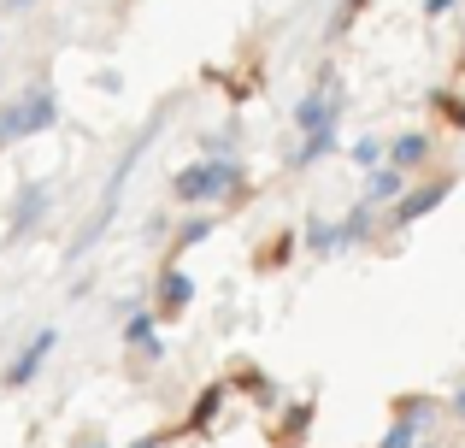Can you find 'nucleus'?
I'll return each mask as SVG.
<instances>
[{
    "label": "nucleus",
    "instance_id": "1",
    "mask_svg": "<svg viewBox=\"0 0 465 448\" xmlns=\"http://www.w3.org/2000/svg\"><path fill=\"white\" fill-rule=\"evenodd\" d=\"M236 189H242V160H230V154L194 160L171 177V195H177L183 207H213V201H230Z\"/></svg>",
    "mask_w": 465,
    "mask_h": 448
},
{
    "label": "nucleus",
    "instance_id": "2",
    "mask_svg": "<svg viewBox=\"0 0 465 448\" xmlns=\"http://www.w3.org/2000/svg\"><path fill=\"white\" fill-rule=\"evenodd\" d=\"M54 118H59V95L47 83H35L12 106H0V130L6 136H42V130H54Z\"/></svg>",
    "mask_w": 465,
    "mask_h": 448
},
{
    "label": "nucleus",
    "instance_id": "3",
    "mask_svg": "<svg viewBox=\"0 0 465 448\" xmlns=\"http://www.w3.org/2000/svg\"><path fill=\"white\" fill-rule=\"evenodd\" d=\"M54 348H59V331H54V324H47V331H35L30 343H24L18 354L6 360V372H0V390H30L35 372H42L47 360H54Z\"/></svg>",
    "mask_w": 465,
    "mask_h": 448
},
{
    "label": "nucleus",
    "instance_id": "4",
    "mask_svg": "<svg viewBox=\"0 0 465 448\" xmlns=\"http://www.w3.org/2000/svg\"><path fill=\"white\" fill-rule=\"evenodd\" d=\"M454 184H460V177H454V172H442V177H436V184H424V189H407V195H401V201H395V224H401V230H407V224H419V219H430V213H436V207H442V201H448V195H454Z\"/></svg>",
    "mask_w": 465,
    "mask_h": 448
},
{
    "label": "nucleus",
    "instance_id": "5",
    "mask_svg": "<svg viewBox=\"0 0 465 448\" xmlns=\"http://www.w3.org/2000/svg\"><path fill=\"white\" fill-rule=\"evenodd\" d=\"M153 313L159 319H183V313H189V301H194V277L183 272V265H165V272H159V284H153Z\"/></svg>",
    "mask_w": 465,
    "mask_h": 448
},
{
    "label": "nucleus",
    "instance_id": "6",
    "mask_svg": "<svg viewBox=\"0 0 465 448\" xmlns=\"http://www.w3.org/2000/svg\"><path fill=\"white\" fill-rule=\"evenodd\" d=\"M47 201H54V189H47L42 184V177H35V184H24L18 189V201H12V236H30V230H35V219H42V213H47Z\"/></svg>",
    "mask_w": 465,
    "mask_h": 448
},
{
    "label": "nucleus",
    "instance_id": "7",
    "mask_svg": "<svg viewBox=\"0 0 465 448\" xmlns=\"http://www.w3.org/2000/svg\"><path fill=\"white\" fill-rule=\"evenodd\" d=\"M430 154H436V142L424 136V130H407V136L389 142V165H395V172H424Z\"/></svg>",
    "mask_w": 465,
    "mask_h": 448
},
{
    "label": "nucleus",
    "instance_id": "8",
    "mask_svg": "<svg viewBox=\"0 0 465 448\" xmlns=\"http://www.w3.org/2000/svg\"><path fill=\"white\" fill-rule=\"evenodd\" d=\"M401 195H407V172H395V165H377V172L365 177V195H360V201L389 207V201H401Z\"/></svg>",
    "mask_w": 465,
    "mask_h": 448
},
{
    "label": "nucleus",
    "instance_id": "9",
    "mask_svg": "<svg viewBox=\"0 0 465 448\" xmlns=\"http://www.w3.org/2000/svg\"><path fill=\"white\" fill-rule=\"evenodd\" d=\"M124 343H130V354H142L153 366L165 348H159V331H153V313H130V324H124Z\"/></svg>",
    "mask_w": 465,
    "mask_h": 448
},
{
    "label": "nucleus",
    "instance_id": "10",
    "mask_svg": "<svg viewBox=\"0 0 465 448\" xmlns=\"http://www.w3.org/2000/svg\"><path fill=\"white\" fill-rule=\"evenodd\" d=\"M324 124H336V106H330L324 89H312L307 101L295 106V130H301V136H312V130H324Z\"/></svg>",
    "mask_w": 465,
    "mask_h": 448
},
{
    "label": "nucleus",
    "instance_id": "11",
    "mask_svg": "<svg viewBox=\"0 0 465 448\" xmlns=\"http://www.w3.org/2000/svg\"><path fill=\"white\" fill-rule=\"evenodd\" d=\"M307 248L324 254V260H330V254H341V248H348V230H341V219L336 224H330V219H312L307 224Z\"/></svg>",
    "mask_w": 465,
    "mask_h": 448
},
{
    "label": "nucleus",
    "instance_id": "12",
    "mask_svg": "<svg viewBox=\"0 0 465 448\" xmlns=\"http://www.w3.org/2000/svg\"><path fill=\"white\" fill-rule=\"evenodd\" d=\"M307 425H312V402H295L289 419L277 425V448H301V443H307Z\"/></svg>",
    "mask_w": 465,
    "mask_h": 448
},
{
    "label": "nucleus",
    "instance_id": "13",
    "mask_svg": "<svg viewBox=\"0 0 465 448\" xmlns=\"http://www.w3.org/2000/svg\"><path fill=\"white\" fill-rule=\"evenodd\" d=\"M324 154H336V124H324V130H312V136H301L295 165H318Z\"/></svg>",
    "mask_w": 465,
    "mask_h": 448
},
{
    "label": "nucleus",
    "instance_id": "14",
    "mask_svg": "<svg viewBox=\"0 0 465 448\" xmlns=\"http://www.w3.org/2000/svg\"><path fill=\"white\" fill-rule=\"evenodd\" d=\"M424 419H389V431H383V443L377 448H419V437H424Z\"/></svg>",
    "mask_w": 465,
    "mask_h": 448
},
{
    "label": "nucleus",
    "instance_id": "15",
    "mask_svg": "<svg viewBox=\"0 0 465 448\" xmlns=\"http://www.w3.org/2000/svg\"><path fill=\"white\" fill-rule=\"evenodd\" d=\"M371 201H353V213H348V219H341V230H348V248H360V242L365 236H371Z\"/></svg>",
    "mask_w": 465,
    "mask_h": 448
},
{
    "label": "nucleus",
    "instance_id": "16",
    "mask_svg": "<svg viewBox=\"0 0 465 448\" xmlns=\"http://www.w3.org/2000/svg\"><path fill=\"white\" fill-rule=\"evenodd\" d=\"M353 165H360V172H377V165H389V148L377 136H365V142H353V154H348Z\"/></svg>",
    "mask_w": 465,
    "mask_h": 448
},
{
    "label": "nucleus",
    "instance_id": "17",
    "mask_svg": "<svg viewBox=\"0 0 465 448\" xmlns=\"http://www.w3.org/2000/svg\"><path fill=\"white\" fill-rule=\"evenodd\" d=\"M395 419H424V425H430V419H436V402H430V395H401V402H395Z\"/></svg>",
    "mask_w": 465,
    "mask_h": 448
},
{
    "label": "nucleus",
    "instance_id": "18",
    "mask_svg": "<svg viewBox=\"0 0 465 448\" xmlns=\"http://www.w3.org/2000/svg\"><path fill=\"white\" fill-rule=\"evenodd\" d=\"M218 402H224V383H213V390L201 395V407H194V413H189V431H206V419L218 413Z\"/></svg>",
    "mask_w": 465,
    "mask_h": 448
},
{
    "label": "nucleus",
    "instance_id": "19",
    "mask_svg": "<svg viewBox=\"0 0 465 448\" xmlns=\"http://www.w3.org/2000/svg\"><path fill=\"white\" fill-rule=\"evenodd\" d=\"M430 101H436V106H442V118H448V124H454V130H465V101H460V95H448V89H436V95H430Z\"/></svg>",
    "mask_w": 465,
    "mask_h": 448
},
{
    "label": "nucleus",
    "instance_id": "20",
    "mask_svg": "<svg viewBox=\"0 0 465 448\" xmlns=\"http://www.w3.org/2000/svg\"><path fill=\"white\" fill-rule=\"evenodd\" d=\"M206 236H213V219H189L177 230V248H194V242H206Z\"/></svg>",
    "mask_w": 465,
    "mask_h": 448
},
{
    "label": "nucleus",
    "instance_id": "21",
    "mask_svg": "<svg viewBox=\"0 0 465 448\" xmlns=\"http://www.w3.org/2000/svg\"><path fill=\"white\" fill-rule=\"evenodd\" d=\"M265 248H272V254H265L260 265H277V260L289 265V254H295V236H289V230H283V236H272V242H265Z\"/></svg>",
    "mask_w": 465,
    "mask_h": 448
},
{
    "label": "nucleus",
    "instance_id": "22",
    "mask_svg": "<svg viewBox=\"0 0 465 448\" xmlns=\"http://www.w3.org/2000/svg\"><path fill=\"white\" fill-rule=\"evenodd\" d=\"M360 6H365V0H341V12H336V24H330V35H341V30H348V24L360 18Z\"/></svg>",
    "mask_w": 465,
    "mask_h": 448
},
{
    "label": "nucleus",
    "instance_id": "23",
    "mask_svg": "<svg viewBox=\"0 0 465 448\" xmlns=\"http://www.w3.org/2000/svg\"><path fill=\"white\" fill-rule=\"evenodd\" d=\"M454 12V0H424V18H448Z\"/></svg>",
    "mask_w": 465,
    "mask_h": 448
},
{
    "label": "nucleus",
    "instance_id": "24",
    "mask_svg": "<svg viewBox=\"0 0 465 448\" xmlns=\"http://www.w3.org/2000/svg\"><path fill=\"white\" fill-rule=\"evenodd\" d=\"M448 413H454V419H465V383H460L454 395H448Z\"/></svg>",
    "mask_w": 465,
    "mask_h": 448
},
{
    "label": "nucleus",
    "instance_id": "25",
    "mask_svg": "<svg viewBox=\"0 0 465 448\" xmlns=\"http://www.w3.org/2000/svg\"><path fill=\"white\" fill-rule=\"evenodd\" d=\"M71 448H113V443H106V437H77Z\"/></svg>",
    "mask_w": 465,
    "mask_h": 448
},
{
    "label": "nucleus",
    "instance_id": "26",
    "mask_svg": "<svg viewBox=\"0 0 465 448\" xmlns=\"http://www.w3.org/2000/svg\"><path fill=\"white\" fill-rule=\"evenodd\" d=\"M130 448H159V437H142V443H130Z\"/></svg>",
    "mask_w": 465,
    "mask_h": 448
},
{
    "label": "nucleus",
    "instance_id": "27",
    "mask_svg": "<svg viewBox=\"0 0 465 448\" xmlns=\"http://www.w3.org/2000/svg\"><path fill=\"white\" fill-rule=\"evenodd\" d=\"M6 142H12V136H6V130H0V148H6Z\"/></svg>",
    "mask_w": 465,
    "mask_h": 448
},
{
    "label": "nucleus",
    "instance_id": "28",
    "mask_svg": "<svg viewBox=\"0 0 465 448\" xmlns=\"http://www.w3.org/2000/svg\"><path fill=\"white\" fill-rule=\"evenodd\" d=\"M424 448H436V443H424Z\"/></svg>",
    "mask_w": 465,
    "mask_h": 448
}]
</instances>
